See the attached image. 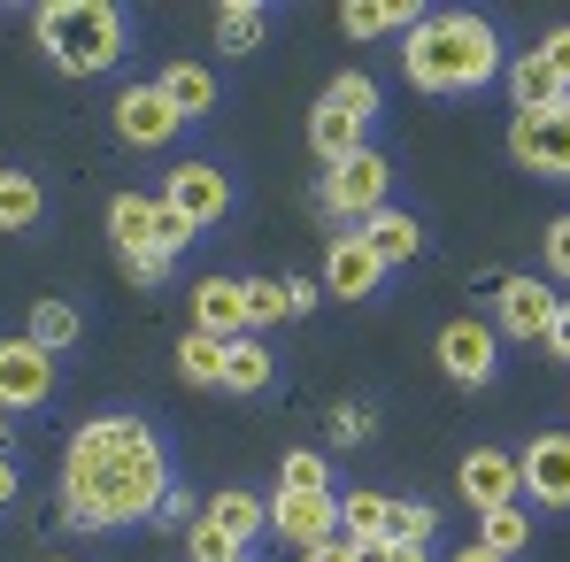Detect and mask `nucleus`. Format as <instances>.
Returning a JSON list of instances; mask_svg holds the SVG:
<instances>
[{"instance_id":"obj_12","label":"nucleus","mask_w":570,"mask_h":562,"mask_svg":"<svg viewBox=\"0 0 570 562\" xmlns=\"http://www.w3.org/2000/svg\"><path fill=\"white\" fill-rule=\"evenodd\" d=\"M55 393V355L23 332V339H0V408L16 416V408H39Z\"/></svg>"},{"instance_id":"obj_33","label":"nucleus","mask_w":570,"mask_h":562,"mask_svg":"<svg viewBox=\"0 0 570 562\" xmlns=\"http://www.w3.org/2000/svg\"><path fill=\"white\" fill-rule=\"evenodd\" d=\"M540 255H548V278L570 285V216H556V224L540 231Z\"/></svg>"},{"instance_id":"obj_30","label":"nucleus","mask_w":570,"mask_h":562,"mask_svg":"<svg viewBox=\"0 0 570 562\" xmlns=\"http://www.w3.org/2000/svg\"><path fill=\"white\" fill-rule=\"evenodd\" d=\"M278 493H332V463L316 447H293L278 463Z\"/></svg>"},{"instance_id":"obj_20","label":"nucleus","mask_w":570,"mask_h":562,"mask_svg":"<svg viewBox=\"0 0 570 562\" xmlns=\"http://www.w3.org/2000/svg\"><path fill=\"white\" fill-rule=\"evenodd\" d=\"M509 93H517V116H540V108H563V86H556V70L540 62V47H524L517 62H509Z\"/></svg>"},{"instance_id":"obj_26","label":"nucleus","mask_w":570,"mask_h":562,"mask_svg":"<svg viewBox=\"0 0 570 562\" xmlns=\"http://www.w3.org/2000/svg\"><path fill=\"white\" fill-rule=\"evenodd\" d=\"M263 385H271V347L255 332H239L224 347V393H263Z\"/></svg>"},{"instance_id":"obj_41","label":"nucleus","mask_w":570,"mask_h":562,"mask_svg":"<svg viewBox=\"0 0 570 562\" xmlns=\"http://www.w3.org/2000/svg\"><path fill=\"white\" fill-rule=\"evenodd\" d=\"M355 562H393V548L385 540H355Z\"/></svg>"},{"instance_id":"obj_13","label":"nucleus","mask_w":570,"mask_h":562,"mask_svg":"<svg viewBox=\"0 0 570 562\" xmlns=\"http://www.w3.org/2000/svg\"><path fill=\"white\" fill-rule=\"evenodd\" d=\"M455 493L471 501L478 516H493V509L524 501V477H517V455H509V447H471V455H463V470H455Z\"/></svg>"},{"instance_id":"obj_1","label":"nucleus","mask_w":570,"mask_h":562,"mask_svg":"<svg viewBox=\"0 0 570 562\" xmlns=\"http://www.w3.org/2000/svg\"><path fill=\"white\" fill-rule=\"evenodd\" d=\"M163 501H170V455H163V440L139 416H94L70 440V463H62V509H70V524H86V532L139 524Z\"/></svg>"},{"instance_id":"obj_38","label":"nucleus","mask_w":570,"mask_h":562,"mask_svg":"<svg viewBox=\"0 0 570 562\" xmlns=\"http://www.w3.org/2000/svg\"><path fill=\"white\" fill-rule=\"evenodd\" d=\"M540 347H548L556 363H570V300L556 308V324H548V339H540Z\"/></svg>"},{"instance_id":"obj_17","label":"nucleus","mask_w":570,"mask_h":562,"mask_svg":"<svg viewBox=\"0 0 570 562\" xmlns=\"http://www.w3.org/2000/svg\"><path fill=\"white\" fill-rule=\"evenodd\" d=\"M247 285V332H263V324H285V316H308L316 308V285L301 278H239Z\"/></svg>"},{"instance_id":"obj_29","label":"nucleus","mask_w":570,"mask_h":562,"mask_svg":"<svg viewBox=\"0 0 570 562\" xmlns=\"http://www.w3.org/2000/svg\"><path fill=\"white\" fill-rule=\"evenodd\" d=\"M385 493H347L340 501V540H385Z\"/></svg>"},{"instance_id":"obj_14","label":"nucleus","mask_w":570,"mask_h":562,"mask_svg":"<svg viewBox=\"0 0 570 562\" xmlns=\"http://www.w3.org/2000/svg\"><path fill=\"white\" fill-rule=\"evenodd\" d=\"M271 532L293 540L301 555L324 548V540H340V493H278L271 501Z\"/></svg>"},{"instance_id":"obj_11","label":"nucleus","mask_w":570,"mask_h":562,"mask_svg":"<svg viewBox=\"0 0 570 562\" xmlns=\"http://www.w3.org/2000/svg\"><path fill=\"white\" fill-rule=\"evenodd\" d=\"M178 131H186V116L163 100V86H155V78L116 93V139H124V147H170Z\"/></svg>"},{"instance_id":"obj_19","label":"nucleus","mask_w":570,"mask_h":562,"mask_svg":"<svg viewBox=\"0 0 570 562\" xmlns=\"http://www.w3.org/2000/svg\"><path fill=\"white\" fill-rule=\"evenodd\" d=\"M363 247H371L385 270H393V263H416L424 231H416V216H409V208H379V216L363 224Z\"/></svg>"},{"instance_id":"obj_39","label":"nucleus","mask_w":570,"mask_h":562,"mask_svg":"<svg viewBox=\"0 0 570 562\" xmlns=\"http://www.w3.org/2000/svg\"><path fill=\"white\" fill-rule=\"evenodd\" d=\"M301 562H355V540H324V548H308Z\"/></svg>"},{"instance_id":"obj_37","label":"nucleus","mask_w":570,"mask_h":562,"mask_svg":"<svg viewBox=\"0 0 570 562\" xmlns=\"http://www.w3.org/2000/svg\"><path fill=\"white\" fill-rule=\"evenodd\" d=\"M124 278L139 285V293H155V285L170 278V263H163V255H155V247H147V255H124Z\"/></svg>"},{"instance_id":"obj_31","label":"nucleus","mask_w":570,"mask_h":562,"mask_svg":"<svg viewBox=\"0 0 570 562\" xmlns=\"http://www.w3.org/2000/svg\"><path fill=\"white\" fill-rule=\"evenodd\" d=\"M432 524H440V516H432V501H393V509H385V540H416V548H424V540H432Z\"/></svg>"},{"instance_id":"obj_9","label":"nucleus","mask_w":570,"mask_h":562,"mask_svg":"<svg viewBox=\"0 0 570 562\" xmlns=\"http://www.w3.org/2000/svg\"><path fill=\"white\" fill-rule=\"evenodd\" d=\"M517 477L532 509H570V432H532L517 447Z\"/></svg>"},{"instance_id":"obj_27","label":"nucleus","mask_w":570,"mask_h":562,"mask_svg":"<svg viewBox=\"0 0 570 562\" xmlns=\"http://www.w3.org/2000/svg\"><path fill=\"white\" fill-rule=\"evenodd\" d=\"M78 332H86V316H78L70 300H31V339H39L47 355H62V347H78Z\"/></svg>"},{"instance_id":"obj_40","label":"nucleus","mask_w":570,"mask_h":562,"mask_svg":"<svg viewBox=\"0 0 570 562\" xmlns=\"http://www.w3.org/2000/svg\"><path fill=\"white\" fill-rule=\"evenodd\" d=\"M16 493H23V477H16V463H8V447H0V509H8Z\"/></svg>"},{"instance_id":"obj_7","label":"nucleus","mask_w":570,"mask_h":562,"mask_svg":"<svg viewBox=\"0 0 570 562\" xmlns=\"http://www.w3.org/2000/svg\"><path fill=\"white\" fill-rule=\"evenodd\" d=\"M556 308H563L556 285L517 270V278H501V293H493V332H501V339H548Z\"/></svg>"},{"instance_id":"obj_4","label":"nucleus","mask_w":570,"mask_h":562,"mask_svg":"<svg viewBox=\"0 0 570 562\" xmlns=\"http://www.w3.org/2000/svg\"><path fill=\"white\" fill-rule=\"evenodd\" d=\"M371 116H379V86H371L363 70L332 78V86H324V100L308 108V147H316V162H324V170H340L347 155H363Z\"/></svg>"},{"instance_id":"obj_25","label":"nucleus","mask_w":570,"mask_h":562,"mask_svg":"<svg viewBox=\"0 0 570 562\" xmlns=\"http://www.w3.org/2000/svg\"><path fill=\"white\" fill-rule=\"evenodd\" d=\"M478 548H493L501 562H517L524 548H532V509H524V501H509V509L478 516Z\"/></svg>"},{"instance_id":"obj_28","label":"nucleus","mask_w":570,"mask_h":562,"mask_svg":"<svg viewBox=\"0 0 570 562\" xmlns=\"http://www.w3.org/2000/svg\"><path fill=\"white\" fill-rule=\"evenodd\" d=\"M224 347H232V339H208V332H186V339H178V371H186L193 385H224Z\"/></svg>"},{"instance_id":"obj_34","label":"nucleus","mask_w":570,"mask_h":562,"mask_svg":"<svg viewBox=\"0 0 570 562\" xmlns=\"http://www.w3.org/2000/svg\"><path fill=\"white\" fill-rule=\"evenodd\" d=\"M193 239H200V231H193L186 216H170V208H163V224H155V255H163V263H178Z\"/></svg>"},{"instance_id":"obj_2","label":"nucleus","mask_w":570,"mask_h":562,"mask_svg":"<svg viewBox=\"0 0 570 562\" xmlns=\"http://www.w3.org/2000/svg\"><path fill=\"white\" fill-rule=\"evenodd\" d=\"M401 70H409L416 93H478L501 70V39L471 8H440L401 39Z\"/></svg>"},{"instance_id":"obj_8","label":"nucleus","mask_w":570,"mask_h":562,"mask_svg":"<svg viewBox=\"0 0 570 562\" xmlns=\"http://www.w3.org/2000/svg\"><path fill=\"white\" fill-rule=\"evenodd\" d=\"M440 371L455 377V385H493V371H501V332L485 316L440 324Z\"/></svg>"},{"instance_id":"obj_22","label":"nucleus","mask_w":570,"mask_h":562,"mask_svg":"<svg viewBox=\"0 0 570 562\" xmlns=\"http://www.w3.org/2000/svg\"><path fill=\"white\" fill-rule=\"evenodd\" d=\"M47 216V193L31 170H0V231H39Z\"/></svg>"},{"instance_id":"obj_10","label":"nucleus","mask_w":570,"mask_h":562,"mask_svg":"<svg viewBox=\"0 0 570 562\" xmlns=\"http://www.w3.org/2000/svg\"><path fill=\"white\" fill-rule=\"evenodd\" d=\"M163 208H170V216H186L193 231H208V224H224V216H232V178H224L216 162H186V170H170Z\"/></svg>"},{"instance_id":"obj_43","label":"nucleus","mask_w":570,"mask_h":562,"mask_svg":"<svg viewBox=\"0 0 570 562\" xmlns=\"http://www.w3.org/2000/svg\"><path fill=\"white\" fill-rule=\"evenodd\" d=\"M455 562H501V555H493V548H478V540H471V548H463Z\"/></svg>"},{"instance_id":"obj_36","label":"nucleus","mask_w":570,"mask_h":562,"mask_svg":"<svg viewBox=\"0 0 570 562\" xmlns=\"http://www.w3.org/2000/svg\"><path fill=\"white\" fill-rule=\"evenodd\" d=\"M540 62L556 70V86H563V93H570V23H556V31L540 39Z\"/></svg>"},{"instance_id":"obj_16","label":"nucleus","mask_w":570,"mask_h":562,"mask_svg":"<svg viewBox=\"0 0 570 562\" xmlns=\"http://www.w3.org/2000/svg\"><path fill=\"white\" fill-rule=\"evenodd\" d=\"M193 332L239 339V332H247V285L239 278H200L193 285Z\"/></svg>"},{"instance_id":"obj_3","label":"nucleus","mask_w":570,"mask_h":562,"mask_svg":"<svg viewBox=\"0 0 570 562\" xmlns=\"http://www.w3.org/2000/svg\"><path fill=\"white\" fill-rule=\"evenodd\" d=\"M31 39H39V55L55 70L100 78V70L124 62V8H108V0H47L31 16Z\"/></svg>"},{"instance_id":"obj_6","label":"nucleus","mask_w":570,"mask_h":562,"mask_svg":"<svg viewBox=\"0 0 570 562\" xmlns=\"http://www.w3.org/2000/svg\"><path fill=\"white\" fill-rule=\"evenodd\" d=\"M509 155L532 178H570V100L563 108H540V116H517L509 124Z\"/></svg>"},{"instance_id":"obj_5","label":"nucleus","mask_w":570,"mask_h":562,"mask_svg":"<svg viewBox=\"0 0 570 562\" xmlns=\"http://www.w3.org/2000/svg\"><path fill=\"white\" fill-rule=\"evenodd\" d=\"M385 186H393V170H385L379 147H363V155H347L340 170H324V208L340 216V224H371L385 208Z\"/></svg>"},{"instance_id":"obj_42","label":"nucleus","mask_w":570,"mask_h":562,"mask_svg":"<svg viewBox=\"0 0 570 562\" xmlns=\"http://www.w3.org/2000/svg\"><path fill=\"white\" fill-rule=\"evenodd\" d=\"M385 548H393V562H424V548H416V540H385Z\"/></svg>"},{"instance_id":"obj_44","label":"nucleus","mask_w":570,"mask_h":562,"mask_svg":"<svg viewBox=\"0 0 570 562\" xmlns=\"http://www.w3.org/2000/svg\"><path fill=\"white\" fill-rule=\"evenodd\" d=\"M47 562H70V555H47Z\"/></svg>"},{"instance_id":"obj_24","label":"nucleus","mask_w":570,"mask_h":562,"mask_svg":"<svg viewBox=\"0 0 570 562\" xmlns=\"http://www.w3.org/2000/svg\"><path fill=\"white\" fill-rule=\"evenodd\" d=\"M200 516H208V524H216V532H224L232 548H247V540H255V532L271 524V509H263L255 493H216V501H208Z\"/></svg>"},{"instance_id":"obj_21","label":"nucleus","mask_w":570,"mask_h":562,"mask_svg":"<svg viewBox=\"0 0 570 562\" xmlns=\"http://www.w3.org/2000/svg\"><path fill=\"white\" fill-rule=\"evenodd\" d=\"M155 86H163V100H170L186 124L216 108V70H200V62H163V78H155Z\"/></svg>"},{"instance_id":"obj_45","label":"nucleus","mask_w":570,"mask_h":562,"mask_svg":"<svg viewBox=\"0 0 570 562\" xmlns=\"http://www.w3.org/2000/svg\"><path fill=\"white\" fill-rule=\"evenodd\" d=\"M239 562H247V555H239Z\"/></svg>"},{"instance_id":"obj_32","label":"nucleus","mask_w":570,"mask_h":562,"mask_svg":"<svg viewBox=\"0 0 570 562\" xmlns=\"http://www.w3.org/2000/svg\"><path fill=\"white\" fill-rule=\"evenodd\" d=\"M186 548H193V562H239V555H247V548H232V540H224V532H216L208 516H193Z\"/></svg>"},{"instance_id":"obj_23","label":"nucleus","mask_w":570,"mask_h":562,"mask_svg":"<svg viewBox=\"0 0 570 562\" xmlns=\"http://www.w3.org/2000/svg\"><path fill=\"white\" fill-rule=\"evenodd\" d=\"M263 31H271V8H263V0H224V8H216V39H224V55H255Z\"/></svg>"},{"instance_id":"obj_35","label":"nucleus","mask_w":570,"mask_h":562,"mask_svg":"<svg viewBox=\"0 0 570 562\" xmlns=\"http://www.w3.org/2000/svg\"><path fill=\"white\" fill-rule=\"evenodd\" d=\"M324 424H332V440H340V447H363V440H371V408H332Z\"/></svg>"},{"instance_id":"obj_18","label":"nucleus","mask_w":570,"mask_h":562,"mask_svg":"<svg viewBox=\"0 0 570 562\" xmlns=\"http://www.w3.org/2000/svg\"><path fill=\"white\" fill-rule=\"evenodd\" d=\"M155 224H163V200H147V193H116V200H108V239H116V255H147V247H155Z\"/></svg>"},{"instance_id":"obj_15","label":"nucleus","mask_w":570,"mask_h":562,"mask_svg":"<svg viewBox=\"0 0 570 562\" xmlns=\"http://www.w3.org/2000/svg\"><path fill=\"white\" fill-rule=\"evenodd\" d=\"M379 278H385V263L363 247V231H340L332 255H324V293H340V300H371Z\"/></svg>"}]
</instances>
